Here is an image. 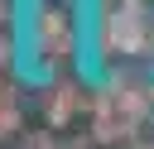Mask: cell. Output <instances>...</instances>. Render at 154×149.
I'll return each instance as SVG.
<instances>
[{"mask_svg": "<svg viewBox=\"0 0 154 149\" xmlns=\"http://www.w3.org/2000/svg\"><path fill=\"white\" fill-rule=\"evenodd\" d=\"M77 14H72V58H77V72L96 82V24H101V0H72Z\"/></svg>", "mask_w": 154, "mask_h": 149, "instance_id": "cell-2", "label": "cell"}, {"mask_svg": "<svg viewBox=\"0 0 154 149\" xmlns=\"http://www.w3.org/2000/svg\"><path fill=\"white\" fill-rule=\"evenodd\" d=\"M34 5L38 0H14V72L24 77V82H34V87H43L48 82V72H43V62H34L38 58V34H34Z\"/></svg>", "mask_w": 154, "mask_h": 149, "instance_id": "cell-1", "label": "cell"}]
</instances>
